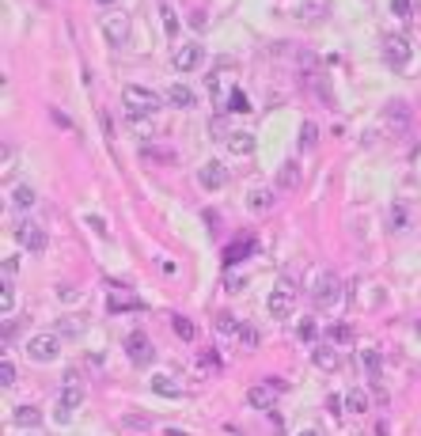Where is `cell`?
I'll return each mask as SVG.
<instances>
[{
    "label": "cell",
    "instance_id": "obj_13",
    "mask_svg": "<svg viewBox=\"0 0 421 436\" xmlns=\"http://www.w3.org/2000/svg\"><path fill=\"white\" fill-rule=\"evenodd\" d=\"M247 254H255V239H250V236H243V239H236V243H228V247H224V270L239 266Z\"/></svg>",
    "mask_w": 421,
    "mask_h": 436
},
{
    "label": "cell",
    "instance_id": "obj_32",
    "mask_svg": "<svg viewBox=\"0 0 421 436\" xmlns=\"http://www.w3.org/2000/svg\"><path fill=\"white\" fill-rule=\"evenodd\" d=\"M391 8H395L399 20H410V15L417 12V0H391Z\"/></svg>",
    "mask_w": 421,
    "mask_h": 436
},
{
    "label": "cell",
    "instance_id": "obj_27",
    "mask_svg": "<svg viewBox=\"0 0 421 436\" xmlns=\"http://www.w3.org/2000/svg\"><path fill=\"white\" fill-rule=\"evenodd\" d=\"M361 365H364V372L376 379V376H380V368H383V360H380L376 349H361Z\"/></svg>",
    "mask_w": 421,
    "mask_h": 436
},
{
    "label": "cell",
    "instance_id": "obj_44",
    "mask_svg": "<svg viewBox=\"0 0 421 436\" xmlns=\"http://www.w3.org/2000/svg\"><path fill=\"white\" fill-rule=\"evenodd\" d=\"M95 4H102V8H107V4H118V0H95Z\"/></svg>",
    "mask_w": 421,
    "mask_h": 436
},
{
    "label": "cell",
    "instance_id": "obj_5",
    "mask_svg": "<svg viewBox=\"0 0 421 436\" xmlns=\"http://www.w3.org/2000/svg\"><path fill=\"white\" fill-rule=\"evenodd\" d=\"M285 391V383H281L277 376H269L266 383H255L247 391V402L255 406V410H274V402H277V395Z\"/></svg>",
    "mask_w": 421,
    "mask_h": 436
},
{
    "label": "cell",
    "instance_id": "obj_3",
    "mask_svg": "<svg viewBox=\"0 0 421 436\" xmlns=\"http://www.w3.org/2000/svg\"><path fill=\"white\" fill-rule=\"evenodd\" d=\"M83 402V387H80V376L76 372H65L61 379V402H58V410H53V421L58 425H69L72 421V410Z\"/></svg>",
    "mask_w": 421,
    "mask_h": 436
},
{
    "label": "cell",
    "instance_id": "obj_20",
    "mask_svg": "<svg viewBox=\"0 0 421 436\" xmlns=\"http://www.w3.org/2000/svg\"><path fill=\"white\" fill-rule=\"evenodd\" d=\"M110 296H107V311H114V315H121V311H137V300L133 296H121V289L114 285V289H107Z\"/></svg>",
    "mask_w": 421,
    "mask_h": 436
},
{
    "label": "cell",
    "instance_id": "obj_21",
    "mask_svg": "<svg viewBox=\"0 0 421 436\" xmlns=\"http://www.w3.org/2000/svg\"><path fill=\"white\" fill-rule=\"evenodd\" d=\"M12 421L20 425V429H34V425H42V410L39 406H15Z\"/></svg>",
    "mask_w": 421,
    "mask_h": 436
},
{
    "label": "cell",
    "instance_id": "obj_18",
    "mask_svg": "<svg viewBox=\"0 0 421 436\" xmlns=\"http://www.w3.org/2000/svg\"><path fill=\"white\" fill-rule=\"evenodd\" d=\"M342 406L349 414H368V391H361V387H349V391L342 395Z\"/></svg>",
    "mask_w": 421,
    "mask_h": 436
},
{
    "label": "cell",
    "instance_id": "obj_9",
    "mask_svg": "<svg viewBox=\"0 0 421 436\" xmlns=\"http://www.w3.org/2000/svg\"><path fill=\"white\" fill-rule=\"evenodd\" d=\"M383 57L391 69H406L410 64V42L402 34H383Z\"/></svg>",
    "mask_w": 421,
    "mask_h": 436
},
{
    "label": "cell",
    "instance_id": "obj_28",
    "mask_svg": "<svg viewBox=\"0 0 421 436\" xmlns=\"http://www.w3.org/2000/svg\"><path fill=\"white\" fill-rule=\"evenodd\" d=\"M406 220H410L406 205H391V212H387V228L391 231H402V228H406Z\"/></svg>",
    "mask_w": 421,
    "mask_h": 436
},
{
    "label": "cell",
    "instance_id": "obj_30",
    "mask_svg": "<svg viewBox=\"0 0 421 436\" xmlns=\"http://www.w3.org/2000/svg\"><path fill=\"white\" fill-rule=\"evenodd\" d=\"M20 383V372L12 368V360H0V387H15Z\"/></svg>",
    "mask_w": 421,
    "mask_h": 436
},
{
    "label": "cell",
    "instance_id": "obj_22",
    "mask_svg": "<svg viewBox=\"0 0 421 436\" xmlns=\"http://www.w3.org/2000/svg\"><path fill=\"white\" fill-rule=\"evenodd\" d=\"M34 201H39V193H34V186H27V182H20V186H12V205H15V209H31Z\"/></svg>",
    "mask_w": 421,
    "mask_h": 436
},
{
    "label": "cell",
    "instance_id": "obj_29",
    "mask_svg": "<svg viewBox=\"0 0 421 436\" xmlns=\"http://www.w3.org/2000/svg\"><path fill=\"white\" fill-rule=\"evenodd\" d=\"M323 12H326V4H319V0H307V4L300 8V20L304 23H315V20H323Z\"/></svg>",
    "mask_w": 421,
    "mask_h": 436
},
{
    "label": "cell",
    "instance_id": "obj_11",
    "mask_svg": "<svg viewBox=\"0 0 421 436\" xmlns=\"http://www.w3.org/2000/svg\"><path fill=\"white\" fill-rule=\"evenodd\" d=\"M198 182L205 190H220V186H228V167L217 163V160H209L205 167H198Z\"/></svg>",
    "mask_w": 421,
    "mask_h": 436
},
{
    "label": "cell",
    "instance_id": "obj_34",
    "mask_svg": "<svg viewBox=\"0 0 421 436\" xmlns=\"http://www.w3.org/2000/svg\"><path fill=\"white\" fill-rule=\"evenodd\" d=\"M0 308H4V315H12V308H15V292H12V285H4V292H0Z\"/></svg>",
    "mask_w": 421,
    "mask_h": 436
},
{
    "label": "cell",
    "instance_id": "obj_19",
    "mask_svg": "<svg viewBox=\"0 0 421 436\" xmlns=\"http://www.w3.org/2000/svg\"><path fill=\"white\" fill-rule=\"evenodd\" d=\"M269 205H274V190H269V186H255L247 193V209L250 212H266Z\"/></svg>",
    "mask_w": 421,
    "mask_h": 436
},
{
    "label": "cell",
    "instance_id": "obj_42",
    "mask_svg": "<svg viewBox=\"0 0 421 436\" xmlns=\"http://www.w3.org/2000/svg\"><path fill=\"white\" fill-rule=\"evenodd\" d=\"M243 285H247L243 277H228V292H243Z\"/></svg>",
    "mask_w": 421,
    "mask_h": 436
},
{
    "label": "cell",
    "instance_id": "obj_24",
    "mask_svg": "<svg viewBox=\"0 0 421 436\" xmlns=\"http://www.w3.org/2000/svg\"><path fill=\"white\" fill-rule=\"evenodd\" d=\"M53 334H61V338H80V334H83V322L76 319V315H65Z\"/></svg>",
    "mask_w": 421,
    "mask_h": 436
},
{
    "label": "cell",
    "instance_id": "obj_46",
    "mask_svg": "<svg viewBox=\"0 0 421 436\" xmlns=\"http://www.w3.org/2000/svg\"><path fill=\"white\" fill-rule=\"evenodd\" d=\"M414 330H417V338H421V319H417V327H414Z\"/></svg>",
    "mask_w": 421,
    "mask_h": 436
},
{
    "label": "cell",
    "instance_id": "obj_12",
    "mask_svg": "<svg viewBox=\"0 0 421 436\" xmlns=\"http://www.w3.org/2000/svg\"><path fill=\"white\" fill-rule=\"evenodd\" d=\"M171 61H175V69H179V72H194V69L205 61V50H201L198 42H194V46H179Z\"/></svg>",
    "mask_w": 421,
    "mask_h": 436
},
{
    "label": "cell",
    "instance_id": "obj_38",
    "mask_svg": "<svg viewBox=\"0 0 421 436\" xmlns=\"http://www.w3.org/2000/svg\"><path fill=\"white\" fill-rule=\"evenodd\" d=\"M163 27H167V34H175V31H179V23H175L171 8H163Z\"/></svg>",
    "mask_w": 421,
    "mask_h": 436
},
{
    "label": "cell",
    "instance_id": "obj_1",
    "mask_svg": "<svg viewBox=\"0 0 421 436\" xmlns=\"http://www.w3.org/2000/svg\"><path fill=\"white\" fill-rule=\"evenodd\" d=\"M121 107H126L129 118H152L167 107V99L156 95V91H148V88H137V83H126V88H121Z\"/></svg>",
    "mask_w": 421,
    "mask_h": 436
},
{
    "label": "cell",
    "instance_id": "obj_17",
    "mask_svg": "<svg viewBox=\"0 0 421 436\" xmlns=\"http://www.w3.org/2000/svg\"><path fill=\"white\" fill-rule=\"evenodd\" d=\"M224 141H228V152H236V156H250V152H255V133H243V129H239V133H228V137H224Z\"/></svg>",
    "mask_w": 421,
    "mask_h": 436
},
{
    "label": "cell",
    "instance_id": "obj_41",
    "mask_svg": "<svg viewBox=\"0 0 421 436\" xmlns=\"http://www.w3.org/2000/svg\"><path fill=\"white\" fill-rule=\"evenodd\" d=\"M391 118H395V122L402 125L406 122V110H402V103H391Z\"/></svg>",
    "mask_w": 421,
    "mask_h": 436
},
{
    "label": "cell",
    "instance_id": "obj_36",
    "mask_svg": "<svg viewBox=\"0 0 421 436\" xmlns=\"http://www.w3.org/2000/svg\"><path fill=\"white\" fill-rule=\"evenodd\" d=\"M300 144H304V148L315 144V122H304V129H300Z\"/></svg>",
    "mask_w": 421,
    "mask_h": 436
},
{
    "label": "cell",
    "instance_id": "obj_23",
    "mask_svg": "<svg viewBox=\"0 0 421 436\" xmlns=\"http://www.w3.org/2000/svg\"><path fill=\"white\" fill-rule=\"evenodd\" d=\"M217 330H220V334H228V338H243L247 322H239L236 315H220V319H217Z\"/></svg>",
    "mask_w": 421,
    "mask_h": 436
},
{
    "label": "cell",
    "instance_id": "obj_35",
    "mask_svg": "<svg viewBox=\"0 0 421 436\" xmlns=\"http://www.w3.org/2000/svg\"><path fill=\"white\" fill-rule=\"evenodd\" d=\"M148 425H152V421H148L145 414H129L126 417V429H148Z\"/></svg>",
    "mask_w": 421,
    "mask_h": 436
},
{
    "label": "cell",
    "instance_id": "obj_15",
    "mask_svg": "<svg viewBox=\"0 0 421 436\" xmlns=\"http://www.w3.org/2000/svg\"><path fill=\"white\" fill-rule=\"evenodd\" d=\"M163 99H167V107H179V110H190L194 103H198V95H194V91L186 88V83H171Z\"/></svg>",
    "mask_w": 421,
    "mask_h": 436
},
{
    "label": "cell",
    "instance_id": "obj_16",
    "mask_svg": "<svg viewBox=\"0 0 421 436\" xmlns=\"http://www.w3.org/2000/svg\"><path fill=\"white\" fill-rule=\"evenodd\" d=\"M277 186H281V190H296V186H300V163H296V160H285V163H281Z\"/></svg>",
    "mask_w": 421,
    "mask_h": 436
},
{
    "label": "cell",
    "instance_id": "obj_26",
    "mask_svg": "<svg viewBox=\"0 0 421 436\" xmlns=\"http://www.w3.org/2000/svg\"><path fill=\"white\" fill-rule=\"evenodd\" d=\"M171 327H175V334H179L182 341H194V338H198V327H194V322L186 319V315H175V319H171Z\"/></svg>",
    "mask_w": 421,
    "mask_h": 436
},
{
    "label": "cell",
    "instance_id": "obj_31",
    "mask_svg": "<svg viewBox=\"0 0 421 436\" xmlns=\"http://www.w3.org/2000/svg\"><path fill=\"white\" fill-rule=\"evenodd\" d=\"M228 110H236V114H247V110H250L247 95H243L239 88H232V95H228Z\"/></svg>",
    "mask_w": 421,
    "mask_h": 436
},
{
    "label": "cell",
    "instance_id": "obj_8",
    "mask_svg": "<svg viewBox=\"0 0 421 436\" xmlns=\"http://www.w3.org/2000/svg\"><path fill=\"white\" fill-rule=\"evenodd\" d=\"M293 300H296V292H293V281H288V277H281V285L274 292H269V315H274V319H288V311H293Z\"/></svg>",
    "mask_w": 421,
    "mask_h": 436
},
{
    "label": "cell",
    "instance_id": "obj_37",
    "mask_svg": "<svg viewBox=\"0 0 421 436\" xmlns=\"http://www.w3.org/2000/svg\"><path fill=\"white\" fill-rule=\"evenodd\" d=\"M296 330H300L304 341H315V319H300V327H296Z\"/></svg>",
    "mask_w": 421,
    "mask_h": 436
},
{
    "label": "cell",
    "instance_id": "obj_25",
    "mask_svg": "<svg viewBox=\"0 0 421 436\" xmlns=\"http://www.w3.org/2000/svg\"><path fill=\"white\" fill-rule=\"evenodd\" d=\"M152 391H156V395H167V398H179V395H182L179 383H175L171 376H152Z\"/></svg>",
    "mask_w": 421,
    "mask_h": 436
},
{
    "label": "cell",
    "instance_id": "obj_45",
    "mask_svg": "<svg viewBox=\"0 0 421 436\" xmlns=\"http://www.w3.org/2000/svg\"><path fill=\"white\" fill-rule=\"evenodd\" d=\"M300 436H319V432H315V429H304V432H300Z\"/></svg>",
    "mask_w": 421,
    "mask_h": 436
},
{
    "label": "cell",
    "instance_id": "obj_40",
    "mask_svg": "<svg viewBox=\"0 0 421 436\" xmlns=\"http://www.w3.org/2000/svg\"><path fill=\"white\" fill-rule=\"evenodd\" d=\"M330 338L334 341H349V327H330Z\"/></svg>",
    "mask_w": 421,
    "mask_h": 436
},
{
    "label": "cell",
    "instance_id": "obj_4",
    "mask_svg": "<svg viewBox=\"0 0 421 436\" xmlns=\"http://www.w3.org/2000/svg\"><path fill=\"white\" fill-rule=\"evenodd\" d=\"M58 353H61V334H34L27 341V357L34 365H50V360H58Z\"/></svg>",
    "mask_w": 421,
    "mask_h": 436
},
{
    "label": "cell",
    "instance_id": "obj_33",
    "mask_svg": "<svg viewBox=\"0 0 421 436\" xmlns=\"http://www.w3.org/2000/svg\"><path fill=\"white\" fill-rule=\"evenodd\" d=\"M0 273H4V285H12L15 281V273H20V258H4V262H0Z\"/></svg>",
    "mask_w": 421,
    "mask_h": 436
},
{
    "label": "cell",
    "instance_id": "obj_14",
    "mask_svg": "<svg viewBox=\"0 0 421 436\" xmlns=\"http://www.w3.org/2000/svg\"><path fill=\"white\" fill-rule=\"evenodd\" d=\"M312 365H315V368H323V372H334V368L342 365V357H338V349H334V346H326V341H315V349H312Z\"/></svg>",
    "mask_w": 421,
    "mask_h": 436
},
{
    "label": "cell",
    "instance_id": "obj_10",
    "mask_svg": "<svg viewBox=\"0 0 421 436\" xmlns=\"http://www.w3.org/2000/svg\"><path fill=\"white\" fill-rule=\"evenodd\" d=\"M126 353H129V360H133L137 368H148L156 360V349H152V341H148L145 334H129V338H126Z\"/></svg>",
    "mask_w": 421,
    "mask_h": 436
},
{
    "label": "cell",
    "instance_id": "obj_43",
    "mask_svg": "<svg viewBox=\"0 0 421 436\" xmlns=\"http://www.w3.org/2000/svg\"><path fill=\"white\" fill-rule=\"evenodd\" d=\"M167 436H186L182 429H167Z\"/></svg>",
    "mask_w": 421,
    "mask_h": 436
},
{
    "label": "cell",
    "instance_id": "obj_7",
    "mask_svg": "<svg viewBox=\"0 0 421 436\" xmlns=\"http://www.w3.org/2000/svg\"><path fill=\"white\" fill-rule=\"evenodd\" d=\"M12 236H15V243L27 247V250H46V228L34 224V220H15Z\"/></svg>",
    "mask_w": 421,
    "mask_h": 436
},
{
    "label": "cell",
    "instance_id": "obj_39",
    "mask_svg": "<svg viewBox=\"0 0 421 436\" xmlns=\"http://www.w3.org/2000/svg\"><path fill=\"white\" fill-rule=\"evenodd\" d=\"M61 300H65V304L80 300V289H69V285H61Z\"/></svg>",
    "mask_w": 421,
    "mask_h": 436
},
{
    "label": "cell",
    "instance_id": "obj_6",
    "mask_svg": "<svg viewBox=\"0 0 421 436\" xmlns=\"http://www.w3.org/2000/svg\"><path fill=\"white\" fill-rule=\"evenodd\" d=\"M129 27H133V20H129L126 12H107L102 15V34H107L110 46H126L129 42Z\"/></svg>",
    "mask_w": 421,
    "mask_h": 436
},
{
    "label": "cell",
    "instance_id": "obj_2",
    "mask_svg": "<svg viewBox=\"0 0 421 436\" xmlns=\"http://www.w3.org/2000/svg\"><path fill=\"white\" fill-rule=\"evenodd\" d=\"M307 292H312V300L319 304V308H330V304H338V300H342V281H338V273L315 270L312 281H307Z\"/></svg>",
    "mask_w": 421,
    "mask_h": 436
}]
</instances>
